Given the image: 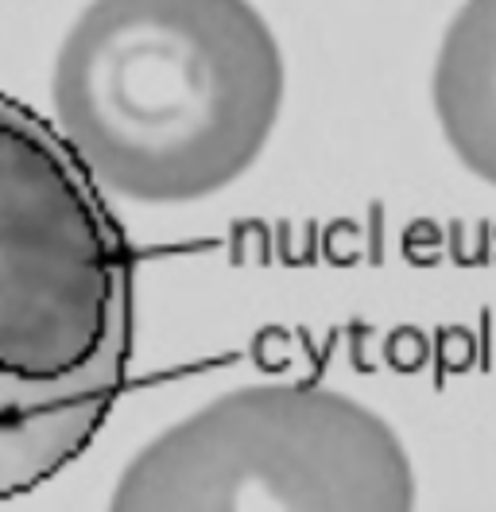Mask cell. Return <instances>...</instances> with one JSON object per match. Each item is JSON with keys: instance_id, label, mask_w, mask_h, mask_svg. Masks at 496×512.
Listing matches in <instances>:
<instances>
[{"instance_id": "1", "label": "cell", "mask_w": 496, "mask_h": 512, "mask_svg": "<svg viewBox=\"0 0 496 512\" xmlns=\"http://www.w3.org/2000/svg\"><path fill=\"white\" fill-rule=\"evenodd\" d=\"M132 245L51 121L0 94V505L62 474L128 384Z\"/></svg>"}, {"instance_id": "2", "label": "cell", "mask_w": 496, "mask_h": 512, "mask_svg": "<svg viewBox=\"0 0 496 512\" xmlns=\"http://www.w3.org/2000/svg\"><path fill=\"white\" fill-rule=\"evenodd\" d=\"M51 101L101 191L179 206L260 160L283 55L252 0H90L62 39Z\"/></svg>"}, {"instance_id": "3", "label": "cell", "mask_w": 496, "mask_h": 512, "mask_svg": "<svg viewBox=\"0 0 496 512\" xmlns=\"http://www.w3.org/2000/svg\"><path fill=\"white\" fill-rule=\"evenodd\" d=\"M105 512H415V470L369 404L314 381H260L152 435Z\"/></svg>"}, {"instance_id": "4", "label": "cell", "mask_w": 496, "mask_h": 512, "mask_svg": "<svg viewBox=\"0 0 496 512\" xmlns=\"http://www.w3.org/2000/svg\"><path fill=\"white\" fill-rule=\"evenodd\" d=\"M434 113L454 156L496 187V0H465L442 35Z\"/></svg>"}]
</instances>
